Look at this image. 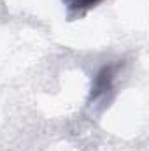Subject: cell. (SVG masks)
Instances as JSON below:
<instances>
[{
    "instance_id": "cell-1",
    "label": "cell",
    "mask_w": 149,
    "mask_h": 151,
    "mask_svg": "<svg viewBox=\"0 0 149 151\" xmlns=\"http://www.w3.org/2000/svg\"><path fill=\"white\" fill-rule=\"evenodd\" d=\"M111 84H112V70L109 67H104L95 77V83H93V88H91V99H98L102 93L109 91Z\"/></svg>"
},
{
    "instance_id": "cell-2",
    "label": "cell",
    "mask_w": 149,
    "mask_h": 151,
    "mask_svg": "<svg viewBox=\"0 0 149 151\" xmlns=\"http://www.w3.org/2000/svg\"><path fill=\"white\" fill-rule=\"evenodd\" d=\"M98 2H102V0H65V5L70 12L79 14V12H84L91 7H95Z\"/></svg>"
}]
</instances>
